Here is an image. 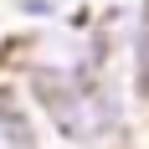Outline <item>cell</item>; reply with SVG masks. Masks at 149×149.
I'll return each instance as SVG.
<instances>
[{
    "label": "cell",
    "mask_w": 149,
    "mask_h": 149,
    "mask_svg": "<svg viewBox=\"0 0 149 149\" xmlns=\"http://www.w3.org/2000/svg\"><path fill=\"white\" fill-rule=\"evenodd\" d=\"M0 149H36V129L10 98H0Z\"/></svg>",
    "instance_id": "3957f363"
},
{
    "label": "cell",
    "mask_w": 149,
    "mask_h": 149,
    "mask_svg": "<svg viewBox=\"0 0 149 149\" xmlns=\"http://www.w3.org/2000/svg\"><path fill=\"white\" fill-rule=\"evenodd\" d=\"M15 10H21V15H31V21H57V15H62V5H57V0H15Z\"/></svg>",
    "instance_id": "5b68a950"
},
{
    "label": "cell",
    "mask_w": 149,
    "mask_h": 149,
    "mask_svg": "<svg viewBox=\"0 0 149 149\" xmlns=\"http://www.w3.org/2000/svg\"><path fill=\"white\" fill-rule=\"evenodd\" d=\"M31 93H36L41 113L52 118V129H62L72 144L98 149L123 129V98L98 72H88V77H31Z\"/></svg>",
    "instance_id": "6da1fadb"
},
{
    "label": "cell",
    "mask_w": 149,
    "mask_h": 149,
    "mask_svg": "<svg viewBox=\"0 0 149 149\" xmlns=\"http://www.w3.org/2000/svg\"><path fill=\"white\" fill-rule=\"evenodd\" d=\"M26 62H31V77H88L103 67V46L82 26H52L31 41Z\"/></svg>",
    "instance_id": "7a4b0ae2"
},
{
    "label": "cell",
    "mask_w": 149,
    "mask_h": 149,
    "mask_svg": "<svg viewBox=\"0 0 149 149\" xmlns=\"http://www.w3.org/2000/svg\"><path fill=\"white\" fill-rule=\"evenodd\" d=\"M134 67H139V82L149 88V0L139 10V26H134Z\"/></svg>",
    "instance_id": "277c9868"
}]
</instances>
